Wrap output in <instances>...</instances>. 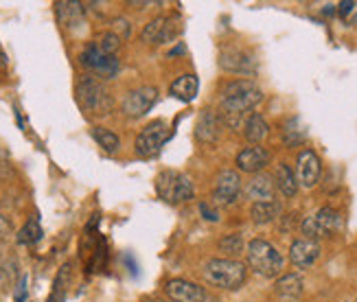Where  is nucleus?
<instances>
[{
	"mask_svg": "<svg viewBox=\"0 0 357 302\" xmlns=\"http://www.w3.org/2000/svg\"><path fill=\"white\" fill-rule=\"evenodd\" d=\"M263 101V90L250 79H237L224 86L220 97V116L228 127H243L245 114Z\"/></svg>",
	"mask_w": 357,
	"mask_h": 302,
	"instance_id": "obj_1",
	"label": "nucleus"
},
{
	"mask_svg": "<svg viewBox=\"0 0 357 302\" xmlns=\"http://www.w3.org/2000/svg\"><path fill=\"white\" fill-rule=\"evenodd\" d=\"M77 103L88 116H107L114 107V99L107 86L95 75H86L77 84Z\"/></svg>",
	"mask_w": 357,
	"mask_h": 302,
	"instance_id": "obj_2",
	"label": "nucleus"
},
{
	"mask_svg": "<svg viewBox=\"0 0 357 302\" xmlns=\"http://www.w3.org/2000/svg\"><path fill=\"white\" fill-rule=\"evenodd\" d=\"M202 276L211 287L235 292L245 282L248 267L237 259H211L202 267Z\"/></svg>",
	"mask_w": 357,
	"mask_h": 302,
	"instance_id": "obj_3",
	"label": "nucleus"
},
{
	"mask_svg": "<svg viewBox=\"0 0 357 302\" xmlns=\"http://www.w3.org/2000/svg\"><path fill=\"white\" fill-rule=\"evenodd\" d=\"M245 259H248V267L263 278H276L283 272V265H285L281 252L266 239H252L248 243Z\"/></svg>",
	"mask_w": 357,
	"mask_h": 302,
	"instance_id": "obj_4",
	"label": "nucleus"
},
{
	"mask_svg": "<svg viewBox=\"0 0 357 302\" xmlns=\"http://www.w3.org/2000/svg\"><path fill=\"white\" fill-rule=\"evenodd\" d=\"M153 186H156L158 197L167 204H184V202L193 199V195H195V186H193L191 178L184 176L180 171H174V169L158 173L156 184Z\"/></svg>",
	"mask_w": 357,
	"mask_h": 302,
	"instance_id": "obj_5",
	"label": "nucleus"
},
{
	"mask_svg": "<svg viewBox=\"0 0 357 302\" xmlns=\"http://www.w3.org/2000/svg\"><path fill=\"white\" fill-rule=\"evenodd\" d=\"M342 226H344L342 215H340L335 209H331V206H324V209H320L312 217L303 219L301 230L305 234V239L318 241V239H329V236L337 234L342 230Z\"/></svg>",
	"mask_w": 357,
	"mask_h": 302,
	"instance_id": "obj_6",
	"label": "nucleus"
},
{
	"mask_svg": "<svg viewBox=\"0 0 357 302\" xmlns=\"http://www.w3.org/2000/svg\"><path fill=\"white\" fill-rule=\"evenodd\" d=\"M79 61H82L84 68H88L90 73H95V77H99V79H110L121 68L119 59L112 57V55H105L103 51H99V46L95 42L88 44L86 49L82 51Z\"/></svg>",
	"mask_w": 357,
	"mask_h": 302,
	"instance_id": "obj_7",
	"label": "nucleus"
},
{
	"mask_svg": "<svg viewBox=\"0 0 357 302\" xmlns=\"http://www.w3.org/2000/svg\"><path fill=\"white\" fill-rule=\"evenodd\" d=\"M156 101H158V90L153 86H141V88L130 90L126 94V99L121 103V110H123V114L130 119H141L156 105Z\"/></svg>",
	"mask_w": 357,
	"mask_h": 302,
	"instance_id": "obj_8",
	"label": "nucleus"
},
{
	"mask_svg": "<svg viewBox=\"0 0 357 302\" xmlns=\"http://www.w3.org/2000/svg\"><path fill=\"white\" fill-rule=\"evenodd\" d=\"M165 294L174 302H217L202 285L186 280V278H172L165 285Z\"/></svg>",
	"mask_w": 357,
	"mask_h": 302,
	"instance_id": "obj_9",
	"label": "nucleus"
},
{
	"mask_svg": "<svg viewBox=\"0 0 357 302\" xmlns=\"http://www.w3.org/2000/svg\"><path fill=\"white\" fill-rule=\"evenodd\" d=\"M165 142H167V123L158 119V121H151L145 130L138 134L134 147L141 158H151L162 149Z\"/></svg>",
	"mask_w": 357,
	"mask_h": 302,
	"instance_id": "obj_10",
	"label": "nucleus"
},
{
	"mask_svg": "<svg viewBox=\"0 0 357 302\" xmlns=\"http://www.w3.org/2000/svg\"><path fill=\"white\" fill-rule=\"evenodd\" d=\"M220 66L226 73L232 75H255L257 73V59L252 53H248L243 49H224L220 55Z\"/></svg>",
	"mask_w": 357,
	"mask_h": 302,
	"instance_id": "obj_11",
	"label": "nucleus"
},
{
	"mask_svg": "<svg viewBox=\"0 0 357 302\" xmlns=\"http://www.w3.org/2000/svg\"><path fill=\"white\" fill-rule=\"evenodd\" d=\"M241 193V178L237 171H222L213 186V199L222 206H232Z\"/></svg>",
	"mask_w": 357,
	"mask_h": 302,
	"instance_id": "obj_12",
	"label": "nucleus"
},
{
	"mask_svg": "<svg viewBox=\"0 0 357 302\" xmlns=\"http://www.w3.org/2000/svg\"><path fill=\"white\" fill-rule=\"evenodd\" d=\"M298 171H296V180L305 188H314L320 182V173H322V163L316 156V151L305 149L298 153Z\"/></svg>",
	"mask_w": 357,
	"mask_h": 302,
	"instance_id": "obj_13",
	"label": "nucleus"
},
{
	"mask_svg": "<svg viewBox=\"0 0 357 302\" xmlns=\"http://www.w3.org/2000/svg\"><path fill=\"white\" fill-rule=\"evenodd\" d=\"M320 243L312 239H296L289 248V261L296 269H309L320 259Z\"/></svg>",
	"mask_w": 357,
	"mask_h": 302,
	"instance_id": "obj_14",
	"label": "nucleus"
},
{
	"mask_svg": "<svg viewBox=\"0 0 357 302\" xmlns=\"http://www.w3.org/2000/svg\"><path fill=\"white\" fill-rule=\"evenodd\" d=\"M270 160H272V156L266 147L252 145V147H245L243 151H239L237 167L243 173H252V176H257V173H261L270 165Z\"/></svg>",
	"mask_w": 357,
	"mask_h": 302,
	"instance_id": "obj_15",
	"label": "nucleus"
},
{
	"mask_svg": "<svg viewBox=\"0 0 357 302\" xmlns=\"http://www.w3.org/2000/svg\"><path fill=\"white\" fill-rule=\"evenodd\" d=\"M222 116L220 112H213V110H206L204 114L199 116L197 121V127H195V136L199 142H204V145H217V140L222 136Z\"/></svg>",
	"mask_w": 357,
	"mask_h": 302,
	"instance_id": "obj_16",
	"label": "nucleus"
},
{
	"mask_svg": "<svg viewBox=\"0 0 357 302\" xmlns=\"http://www.w3.org/2000/svg\"><path fill=\"white\" fill-rule=\"evenodd\" d=\"M245 197L252 199V204L259 202H274V180L266 173H257L252 180L245 184Z\"/></svg>",
	"mask_w": 357,
	"mask_h": 302,
	"instance_id": "obj_17",
	"label": "nucleus"
},
{
	"mask_svg": "<svg viewBox=\"0 0 357 302\" xmlns=\"http://www.w3.org/2000/svg\"><path fill=\"white\" fill-rule=\"evenodd\" d=\"M57 18L61 22V27L66 29H79L84 24V5L82 3H70V0H64V3H57Z\"/></svg>",
	"mask_w": 357,
	"mask_h": 302,
	"instance_id": "obj_18",
	"label": "nucleus"
},
{
	"mask_svg": "<svg viewBox=\"0 0 357 302\" xmlns=\"http://www.w3.org/2000/svg\"><path fill=\"white\" fill-rule=\"evenodd\" d=\"M283 213V206L281 202H259L250 206V219L255 221L257 226H266L272 224L274 219H278Z\"/></svg>",
	"mask_w": 357,
	"mask_h": 302,
	"instance_id": "obj_19",
	"label": "nucleus"
},
{
	"mask_svg": "<svg viewBox=\"0 0 357 302\" xmlns=\"http://www.w3.org/2000/svg\"><path fill=\"white\" fill-rule=\"evenodd\" d=\"M197 88H199V82L195 75H182L172 84L169 92H172V97H176L178 101L191 103L197 97Z\"/></svg>",
	"mask_w": 357,
	"mask_h": 302,
	"instance_id": "obj_20",
	"label": "nucleus"
},
{
	"mask_svg": "<svg viewBox=\"0 0 357 302\" xmlns=\"http://www.w3.org/2000/svg\"><path fill=\"white\" fill-rule=\"evenodd\" d=\"M268 134H270V125H268V121L263 119L261 114H250L245 119V123H243V136H245V140H250L252 145H259L261 140H266L268 138Z\"/></svg>",
	"mask_w": 357,
	"mask_h": 302,
	"instance_id": "obj_21",
	"label": "nucleus"
},
{
	"mask_svg": "<svg viewBox=\"0 0 357 302\" xmlns=\"http://www.w3.org/2000/svg\"><path fill=\"white\" fill-rule=\"evenodd\" d=\"M274 182H276V188L281 190L285 197H294L298 193V180H296V173H294L285 163H281L274 171Z\"/></svg>",
	"mask_w": 357,
	"mask_h": 302,
	"instance_id": "obj_22",
	"label": "nucleus"
},
{
	"mask_svg": "<svg viewBox=\"0 0 357 302\" xmlns=\"http://www.w3.org/2000/svg\"><path fill=\"white\" fill-rule=\"evenodd\" d=\"M274 289L278 296H283V298H298V296H303V289H305L303 276L301 274H285L274 282Z\"/></svg>",
	"mask_w": 357,
	"mask_h": 302,
	"instance_id": "obj_23",
	"label": "nucleus"
},
{
	"mask_svg": "<svg viewBox=\"0 0 357 302\" xmlns=\"http://www.w3.org/2000/svg\"><path fill=\"white\" fill-rule=\"evenodd\" d=\"M305 138H307V132H305V127L301 125V119L294 116L283 125V142L287 147L301 145V142H305Z\"/></svg>",
	"mask_w": 357,
	"mask_h": 302,
	"instance_id": "obj_24",
	"label": "nucleus"
},
{
	"mask_svg": "<svg viewBox=\"0 0 357 302\" xmlns=\"http://www.w3.org/2000/svg\"><path fill=\"white\" fill-rule=\"evenodd\" d=\"M92 138L99 142V147H103L107 153H116L121 147V138L105 127H92Z\"/></svg>",
	"mask_w": 357,
	"mask_h": 302,
	"instance_id": "obj_25",
	"label": "nucleus"
},
{
	"mask_svg": "<svg viewBox=\"0 0 357 302\" xmlns=\"http://www.w3.org/2000/svg\"><path fill=\"white\" fill-rule=\"evenodd\" d=\"M165 24H167V15H158V18H153L149 24H145L143 33H141V40L145 44H162Z\"/></svg>",
	"mask_w": 357,
	"mask_h": 302,
	"instance_id": "obj_26",
	"label": "nucleus"
},
{
	"mask_svg": "<svg viewBox=\"0 0 357 302\" xmlns=\"http://www.w3.org/2000/svg\"><path fill=\"white\" fill-rule=\"evenodd\" d=\"M217 248H220L228 259H235V257H239V254L243 252V236L239 232L226 234L224 239L217 243Z\"/></svg>",
	"mask_w": 357,
	"mask_h": 302,
	"instance_id": "obj_27",
	"label": "nucleus"
},
{
	"mask_svg": "<svg viewBox=\"0 0 357 302\" xmlns=\"http://www.w3.org/2000/svg\"><path fill=\"white\" fill-rule=\"evenodd\" d=\"M42 239V226L38 224V219H29L24 228L18 232V243L22 246H31V243H36Z\"/></svg>",
	"mask_w": 357,
	"mask_h": 302,
	"instance_id": "obj_28",
	"label": "nucleus"
},
{
	"mask_svg": "<svg viewBox=\"0 0 357 302\" xmlns=\"http://www.w3.org/2000/svg\"><path fill=\"white\" fill-rule=\"evenodd\" d=\"M99 46V51H103L105 55H112L116 57L119 49H121V38L114 33V31H105V33H101L95 42Z\"/></svg>",
	"mask_w": 357,
	"mask_h": 302,
	"instance_id": "obj_29",
	"label": "nucleus"
},
{
	"mask_svg": "<svg viewBox=\"0 0 357 302\" xmlns=\"http://www.w3.org/2000/svg\"><path fill=\"white\" fill-rule=\"evenodd\" d=\"M18 265H15V259H9L5 261L3 265H0V287L3 289H11L13 287V278L18 276Z\"/></svg>",
	"mask_w": 357,
	"mask_h": 302,
	"instance_id": "obj_30",
	"label": "nucleus"
},
{
	"mask_svg": "<svg viewBox=\"0 0 357 302\" xmlns=\"http://www.w3.org/2000/svg\"><path fill=\"white\" fill-rule=\"evenodd\" d=\"M180 33H182V20H180V15H169L167 24H165V33H162V44L174 42Z\"/></svg>",
	"mask_w": 357,
	"mask_h": 302,
	"instance_id": "obj_31",
	"label": "nucleus"
},
{
	"mask_svg": "<svg viewBox=\"0 0 357 302\" xmlns=\"http://www.w3.org/2000/svg\"><path fill=\"white\" fill-rule=\"evenodd\" d=\"M68 280H70V265L66 263L64 267H61V272L57 274V280H55V289H53V298H51V302H55V300H57V296H59V300L64 298V292H66Z\"/></svg>",
	"mask_w": 357,
	"mask_h": 302,
	"instance_id": "obj_32",
	"label": "nucleus"
},
{
	"mask_svg": "<svg viewBox=\"0 0 357 302\" xmlns=\"http://www.w3.org/2000/svg\"><path fill=\"white\" fill-rule=\"evenodd\" d=\"M114 33L123 40V38H130V33H132V27H130V22L126 20V18H116L114 20Z\"/></svg>",
	"mask_w": 357,
	"mask_h": 302,
	"instance_id": "obj_33",
	"label": "nucleus"
},
{
	"mask_svg": "<svg viewBox=\"0 0 357 302\" xmlns=\"http://www.w3.org/2000/svg\"><path fill=\"white\" fill-rule=\"evenodd\" d=\"M199 213L204 215V219H208V221H217V219H220V213H217L208 202H202L199 204Z\"/></svg>",
	"mask_w": 357,
	"mask_h": 302,
	"instance_id": "obj_34",
	"label": "nucleus"
},
{
	"mask_svg": "<svg viewBox=\"0 0 357 302\" xmlns=\"http://www.w3.org/2000/svg\"><path fill=\"white\" fill-rule=\"evenodd\" d=\"M11 232H13L11 221L5 215H0V241H5L7 236H11Z\"/></svg>",
	"mask_w": 357,
	"mask_h": 302,
	"instance_id": "obj_35",
	"label": "nucleus"
},
{
	"mask_svg": "<svg viewBox=\"0 0 357 302\" xmlns=\"http://www.w3.org/2000/svg\"><path fill=\"white\" fill-rule=\"evenodd\" d=\"M26 282H29L26 276H20V278H18V289H15V302H22V300H24V296H26Z\"/></svg>",
	"mask_w": 357,
	"mask_h": 302,
	"instance_id": "obj_36",
	"label": "nucleus"
},
{
	"mask_svg": "<svg viewBox=\"0 0 357 302\" xmlns=\"http://www.w3.org/2000/svg\"><path fill=\"white\" fill-rule=\"evenodd\" d=\"M353 9H355V3H353V0H344V3H340V5H337V11H340V15H342V18H344V15H349Z\"/></svg>",
	"mask_w": 357,
	"mask_h": 302,
	"instance_id": "obj_37",
	"label": "nucleus"
},
{
	"mask_svg": "<svg viewBox=\"0 0 357 302\" xmlns=\"http://www.w3.org/2000/svg\"><path fill=\"white\" fill-rule=\"evenodd\" d=\"M180 53H184V44H178L174 51H169V55H172V57H174V55H180Z\"/></svg>",
	"mask_w": 357,
	"mask_h": 302,
	"instance_id": "obj_38",
	"label": "nucleus"
},
{
	"mask_svg": "<svg viewBox=\"0 0 357 302\" xmlns=\"http://www.w3.org/2000/svg\"><path fill=\"white\" fill-rule=\"evenodd\" d=\"M322 13H327V15H331V13H335V7H333V5H327V7H324V9H322Z\"/></svg>",
	"mask_w": 357,
	"mask_h": 302,
	"instance_id": "obj_39",
	"label": "nucleus"
},
{
	"mask_svg": "<svg viewBox=\"0 0 357 302\" xmlns=\"http://www.w3.org/2000/svg\"><path fill=\"white\" fill-rule=\"evenodd\" d=\"M5 61H7V59H5V55H3V53H0V63H5Z\"/></svg>",
	"mask_w": 357,
	"mask_h": 302,
	"instance_id": "obj_40",
	"label": "nucleus"
}]
</instances>
